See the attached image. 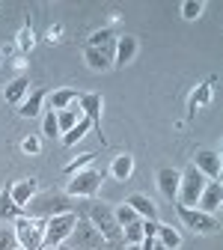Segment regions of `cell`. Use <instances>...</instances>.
Wrapping results in <instances>:
<instances>
[{"instance_id": "cell-9", "label": "cell", "mask_w": 223, "mask_h": 250, "mask_svg": "<svg viewBox=\"0 0 223 250\" xmlns=\"http://www.w3.org/2000/svg\"><path fill=\"white\" fill-rule=\"evenodd\" d=\"M78 104H81V110H83V116L92 122V128H95V134L101 137V146H104V128H101V96L99 92H83V96H78Z\"/></svg>"}, {"instance_id": "cell-25", "label": "cell", "mask_w": 223, "mask_h": 250, "mask_svg": "<svg viewBox=\"0 0 223 250\" xmlns=\"http://www.w3.org/2000/svg\"><path fill=\"white\" fill-rule=\"evenodd\" d=\"M211 83H214V81H208V83H203L200 89H194V96H190V107H187V116H194V113H197V104L211 102Z\"/></svg>"}, {"instance_id": "cell-23", "label": "cell", "mask_w": 223, "mask_h": 250, "mask_svg": "<svg viewBox=\"0 0 223 250\" xmlns=\"http://www.w3.org/2000/svg\"><path fill=\"white\" fill-rule=\"evenodd\" d=\"M155 238L161 241L167 250H179V244H182V235L170 227V224H158V232H155Z\"/></svg>"}, {"instance_id": "cell-6", "label": "cell", "mask_w": 223, "mask_h": 250, "mask_svg": "<svg viewBox=\"0 0 223 250\" xmlns=\"http://www.w3.org/2000/svg\"><path fill=\"white\" fill-rule=\"evenodd\" d=\"M66 244L72 247V250H101L104 247V238H101V232L92 227V221L86 214H78V221H75V229H72V235L66 238Z\"/></svg>"}, {"instance_id": "cell-20", "label": "cell", "mask_w": 223, "mask_h": 250, "mask_svg": "<svg viewBox=\"0 0 223 250\" xmlns=\"http://www.w3.org/2000/svg\"><path fill=\"white\" fill-rule=\"evenodd\" d=\"M48 102H51V110H66L78 102V92L75 89H54V92H48Z\"/></svg>"}, {"instance_id": "cell-30", "label": "cell", "mask_w": 223, "mask_h": 250, "mask_svg": "<svg viewBox=\"0 0 223 250\" xmlns=\"http://www.w3.org/2000/svg\"><path fill=\"white\" fill-rule=\"evenodd\" d=\"M203 12H205L203 0H184V3H182V18H187V21H197Z\"/></svg>"}, {"instance_id": "cell-21", "label": "cell", "mask_w": 223, "mask_h": 250, "mask_svg": "<svg viewBox=\"0 0 223 250\" xmlns=\"http://www.w3.org/2000/svg\"><path fill=\"white\" fill-rule=\"evenodd\" d=\"M78 104V102H75ZM66 107V110H57V128H60V134H69L75 125L81 122V113H78V107Z\"/></svg>"}, {"instance_id": "cell-10", "label": "cell", "mask_w": 223, "mask_h": 250, "mask_svg": "<svg viewBox=\"0 0 223 250\" xmlns=\"http://www.w3.org/2000/svg\"><path fill=\"white\" fill-rule=\"evenodd\" d=\"M220 206H223V185H220V182H205L203 194H200V200H197V208L205 211V214H214Z\"/></svg>"}, {"instance_id": "cell-28", "label": "cell", "mask_w": 223, "mask_h": 250, "mask_svg": "<svg viewBox=\"0 0 223 250\" xmlns=\"http://www.w3.org/2000/svg\"><path fill=\"white\" fill-rule=\"evenodd\" d=\"M122 241L125 244H140L143 241V217L134 221V224H128V227H122Z\"/></svg>"}, {"instance_id": "cell-15", "label": "cell", "mask_w": 223, "mask_h": 250, "mask_svg": "<svg viewBox=\"0 0 223 250\" xmlns=\"http://www.w3.org/2000/svg\"><path fill=\"white\" fill-rule=\"evenodd\" d=\"M125 206H131L143 221H158V206L146 197V194H131L128 200H125Z\"/></svg>"}, {"instance_id": "cell-36", "label": "cell", "mask_w": 223, "mask_h": 250, "mask_svg": "<svg viewBox=\"0 0 223 250\" xmlns=\"http://www.w3.org/2000/svg\"><path fill=\"white\" fill-rule=\"evenodd\" d=\"M152 250H167V247H164L161 241H158V238H155V244H152Z\"/></svg>"}, {"instance_id": "cell-35", "label": "cell", "mask_w": 223, "mask_h": 250, "mask_svg": "<svg viewBox=\"0 0 223 250\" xmlns=\"http://www.w3.org/2000/svg\"><path fill=\"white\" fill-rule=\"evenodd\" d=\"M158 232V221H143V238H155Z\"/></svg>"}, {"instance_id": "cell-39", "label": "cell", "mask_w": 223, "mask_h": 250, "mask_svg": "<svg viewBox=\"0 0 223 250\" xmlns=\"http://www.w3.org/2000/svg\"><path fill=\"white\" fill-rule=\"evenodd\" d=\"M15 250H21V247H15Z\"/></svg>"}, {"instance_id": "cell-37", "label": "cell", "mask_w": 223, "mask_h": 250, "mask_svg": "<svg viewBox=\"0 0 223 250\" xmlns=\"http://www.w3.org/2000/svg\"><path fill=\"white\" fill-rule=\"evenodd\" d=\"M125 250H143L140 244H125Z\"/></svg>"}, {"instance_id": "cell-26", "label": "cell", "mask_w": 223, "mask_h": 250, "mask_svg": "<svg viewBox=\"0 0 223 250\" xmlns=\"http://www.w3.org/2000/svg\"><path fill=\"white\" fill-rule=\"evenodd\" d=\"M95 158H99V152H83V155H78L75 161H69L66 164V176H75V173H81V170H86Z\"/></svg>"}, {"instance_id": "cell-7", "label": "cell", "mask_w": 223, "mask_h": 250, "mask_svg": "<svg viewBox=\"0 0 223 250\" xmlns=\"http://www.w3.org/2000/svg\"><path fill=\"white\" fill-rule=\"evenodd\" d=\"M203 188H205V176L190 164L184 173H182V179H179V200H182V206H187V208H197V200H200V194H203Z\"/></svg>"}, {"instance_id": "cell-5", "label": "cell", "mask_w": 223, "mask_h": 250, "mask_svg": "<svg viewBox=\"0 0 223 250\" xmlns=\"http://www.w3.org/2000/svg\"><path fill=\"white\" fill-rule=\"evenodd\" d=\"M62 211H72V197H66V194H45L39 200H30L21 208L24 217H54Z\"/></svg>"}, {"instance_id": "cell-8", "label": "cell", "mask_w": 223, "mask_h": 250, "mask_svg": "<svg viewBox=\"0 0 223 250\" xmlns=\"http://www.w3.org/2000/svg\"><path fill=\"white\" fill-rule=\"evenodd\" d=\"M176 211H179V217L184 221V227L194 229V232L211 235V232L220 229V221H217L214 214H205V211H200V208H187V206H176Z\"/></svg>"}, {"instance_id": "cell-29", "label": "cell", "mask_w": 223, "mask_h": 250, "mask_svg": "<svg viewBox=\"0 0 223 250\" xmlns=\"http://www.w3.org/2000/svg\"><path fill=\"white\" fill-rule=\"evenodd\" d=\"M113 217H116V224H119V227H128V224L140 221V214H137V211H134L131 206H125V203L113 208Z\"/></svg>"}, {"instance_id": "cell-17", "label": "cell", "mask_w": 223, "mask_h": 250, "mask_svg": "<svg viewBox=\"0 0 223 250\" xmlns=\"http://www.w3.org/2000/svg\"><path fill=\"white\" fill-rule=\"evenodd\" d=\"M27 92H30V81L24 78V75H18L15 81H9V86L3 89V96H6V104H21L24 99H27Z\"/></svg>"}, {"instance_id": "cell-32", "label": "cell", "mask_w": 223, "mask_h": 250, "mask_svg": "<svg viewBox=\"0 0 223 250\" xmlns=\"http://www.w3.org/2000/svg\"><path fill=\"white\" fill-rule=\"evenodd\" d=\"M42 134H45V137H57V134H60V128H57V110H45Z\"/></svg>"}, {"instance_id": "cell-18", "label": "cell", "mask_w": 223, "mask_h": 250, "mask_svg": "<svg viewBox=\"0 0 223 250\" xmlns=\"http://www.w3.org/2000/svg\"><path fill=\"white\" fill-rule=\"evenodd\" d=\"M134 173V158L128 152H122V155H116L113 158V164H110V176L116 179V182H128V176Z\"/></svg>"}, {"instance_id": "cell-16", "label": "cell", "mask_w": 223, "mask_h": 250, "mask_svg": "<svg viewBox=\"0 0 223 250\" xmlns=\"http://www.w3.org/2000/svg\"><path fill=\"white\" fill-rule=\"evenodd\" d=\"M179 179H182V173H176L173 167H164L161 173H158V188H161V194L167 200L179 197Z\"/></svg>"}, {"instance_id": "cell-24", "label": "cell", "mask_w": 223, "mask_h": 250, "mask_svg": "<svg viewBox=\"0 0 223 250\" xmlns=\"http://www.w3.org/2000/svg\"><path fill=\"white\" fill-rule=\"evenodd\" d=\"M89 128H92V122H89L86 116H81V122L75 125V128H72L69 134H62V143H66V146H75L78 140H83V137H86V131H89Z\"/></svg>"}, {"instance_id": "cell-3", "label": "cell", "mask_w": 223, "mask_h": 250, "mask_svg": "<svg viewBox=\"0 0 223 250\" xmlns=\"http://www.w3.org/2000/svg\"><path fill=\"white\" fill-rule=\"evenodd\" d=\"M15 238L21 250H42V235H45V217H15L12 221Z\"/></svg>"}, {"instance_id": "cell-34", "label": "cell", "mask_w": 223, "mask_h": 250, "mask_svg": "<svg viewBox=\"0 0 223 250\" xmlns=\"http://www.w3.org/2000/svg\"><path fill=\"white\" fill-rule=\"evenodd\" d=\"M21 149H24L27 155H36V152L42 149V140H39V137H24V143H21Z\"/></svg>"}, {"instance_id": "cell-4", "label": "cell", "mask_w": 223, "mask_h": 250, "mask_svg": "<svg viewBox=\"0 0 223 250\" xmlns=\"http://www.w3.org/2000/svg\"><path fill=\"white\" fill-rule=\"evenodd\" d=\"M101 179H104V173L92 170V167L75 173L69 179V185H66V197H72V200H92L95 194H99V188H101Z\"/></svg>"}, {"instance_id": "cell-22", "label": "cell", "mask_w": 223, "mask_h": 250, "mask_svg": "<svg viewBox=\"0 0 223 250\" xmlns=\"http://www.w3.org/2000/svg\"><path fill=\"white\" fill-rule=\"evenodd\" d=\"M21 217V208L12 203V194H9V185L0 191V221H15Z\"/></svg>"}, {"instance_id": "cell-12", "label": "cell", "mask_w": 223, "mask_h": 250, "mask_svg": "<svg viewBox=\"0 0 223 250\" xmlns=\"http://www.w3.org/2000/svg\"><path fill=\"white\" fill-rule=\"evenodd\" d=\"M137 57V39L134 36H122L113 45V66H128V62Z\"/></svg>"}, {"instance_id": "cell-33", "label": "cell", "mask_w": 223, "mask_h": 250, "mask_svg": "<svg viewBox=\"0 0 223 250\" xmlns=\"http://www.w3.org/2000/svg\"><path fill=\"white\" fill-rule=\"evenodd\" d=\"M18 247V238H15V229H0V250H15Z\"/></svg>"}, {"instance_id": "cell-13", "label": "cell", "mask_w": 223, "mask_h": 250, "mask_svg": "<svg viewBox=\"0 0 223 250\" xmlns=\"http://www.w3.org/2000/svg\"><path fill=\"white\" fill-rule=\"evenodd\" d=\"M45 99H48V89H33V92H27V99L18 104V113H21L24 119H33V116H39V113H42V104H45Z\"/></svg>"}, {"instance_id": "cell-38", "label": "cell", "mask_w": 223, "mask_h": 250, "mask_svg": "<svg viewBox=\"0 0 223 250\" xmlns=\"http://www.w3.org/2000/svg\"><path fill=\"white\" fill-rule=\"evenodd\" d=\"M51 250H72L69 244H57V247H51Z\"/></svg>"}, {"instance_id": "cell-27", "label": "cell", "mask_w": 223, "mask_h": 250, "mask_svg": "<svg viewBox=\"0 0 223 250\" xmlns=\"http://www.w3.org/2000/svg\"><path fill=\"white\" fill-rule=\"evenodd\" d=\"M107 45H113V30H110V27L95 30V33L89 36V42H86V48H99V51H104Z\"/></svg>"}, {"instance_id": "cell-14", "label": "cell", "mask_w": 223, "mask_h": 250, "mask_svg": "<svg viewBox=\"0 0 223 250\" xmlns=\"http://www.w3.org/2000/svg\"><path fill=\"white\" fill-rule=\"evenodd\" d=\"M9 194H12V203H15L18 208H24L30 200L36 197V179H21V182L9 185Z\"/></svg>"}, {"instance_id": "cell-1", "label": "cell", "mask_w": 223, "mask_h": 250, "mask_svg": "<svg viewBox=\"0 0 223 250\" xmlns=\"http://www.w3.org/2000/svg\"><path fill=\"white\" fill-rule=\"evenodd\" d=\"M81 206H83V214L92 221V227L101 232L104 244H122V227L116 224L113 208H104L101 203H92V200H81Z\"/></svg>"}, {"instance_id": "cell-19", "label": "cell", "mask_w": 223, "mask_h": 250, "mask_svg": "<svg viewBox=\"0 0 223 250\" xmlns=\"http://www.w3.org/2000/svg\"><path fill=\"white\" fill-rule=\"evenodd\" d=\"M83 60H86V66H89L92 72H107V69L113 66L110 54H107V51H99V48H86V51H83Z\"/></svg>"}, {"instance_id": "cell-11", "label": "cell", "mask_w": 223, "mask_h": 250, "mask_svg": "<svg viewBox=\"0 0 223 250\" xmlns=\"http://www.w3.org/2000/svg\"><path fill=\"white\" fill-rule=\"evenodd\" d=\"M194 167H197L203 176H208L211 182H217V179H220V155H217L214 149H200V152L194 155Z\"/></svg>"}, {"instance_id": "cell-31", "label": "cell", "mask_w": 223, "mask_h": 250, "mask_svg": "<svg viewBox=\"0 0 223 250\" xmlns=\"http://www.w3.org/2000/svg\"><path fill=\"white\" fill-rule=\"evenodd\" d=\"M30 48H33V24L24 21L21 33H18V51H21V54H30Z\"/></svg>"}, {"instance_id": "cell-2", "label": "cell", "mask_w": 223, "mask_h": 250, "mask_svg": "<svg viewBox=\"0 0 223 250\" xmlns=\"http://www.w3.org/2000/svg\"><path fill=\"white\" fill-rule=\"evenodd\" d=\"M75 221H78V214H75V211H62V214L45 217L42 250H51V247H57V244H66V238H69L72 229H75Z\"/></svg>"}]
</instances>
